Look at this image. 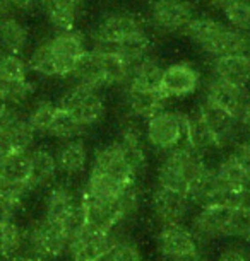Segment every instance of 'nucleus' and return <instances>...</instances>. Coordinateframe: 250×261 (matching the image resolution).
Instances as JSON below:
<instances>
[{"label":"nucleus","mask_w":250,"mask_h":261,"mask_svg":"<svg viewBox=\"0 0 250 261\" xmlns=\"http://www.w3.org/2000/svg\"><path fill=\"white\" fill-rule=\"evenodd\" d=\"M208 167L202 154L189 145H180L170 150L161 161L158 167V186L189 195Z\"/></svg>","instance_id":"f257e3e1"},{"label":"nucleus","mask_w":250,"mask_h":261,"mask_svg":"<svg viewBox=\"0 0 250 261\" xmlns=\"http://www.w3.org/2000/svg\"><path fill=\"white\" fill-rule=\"evenodd\" d=\"M45 217L60 224L69 238H72L86 225L81 193L74 191L69 185H53L47 195Z\"/></svg>","instance_id":"f03ea898"},{"label":"nucleus","mask_w":250,"mask_h":261,"mask_svg":"<svg viewBox=\"0 0 250 261\" xmlns=\"http://www.w3.org/2000/svg\"><path fill=\"white\" fill-rule=\"evenodd\" d=\"M26 244L31 254L43 261H53L69 253L71 238L60 224L43 217L26 232Z\"/></svg>","instance_id":"7ed1b4c3"},{"label":"nucleus","mask_w":250,"mask_h":261,"mask_svg":"<svg viewBox=\"0 0 250 261\" xmlns=\"http://www.w3.org/2000/svg\"><path fill=\"white\" fill-rule=\"evenodd\" d=\"M58 106L71 113L86 128L100 123L106 113V105L101 92L98 89H91V87L79 86V84H74L63 92Z\"/></svg>","instance_id":"20e7f679"},{"label":"nucleus","mask_w":250,"mask_h":261,"mask_svg":"<svg viewBox=\"0 0 250 261\" xmlns=\"http://www.w3.org/2000/svg\"><path fill=\"white\" fill-rule=\"evenodd\" d=\"M31 91L28 63L17 55L0 51V97L12 108H19L28 101Z\"/></svg>","instance_id":"39448f33"},{"label":"nucleus","mask_w":250,"mask_h":261,"mask_svg":"<svg viewBox=\"0 0 250 261\" xmlns=\"http://www.w3.org/2000/svg\"><path fill=\"white\" fill-rule=\"evenodd\" d=\"M146 140L160 150H173L185 139V115L163 110L146 123Z\"/></svg>","instance_id":"423d86ee"},{"label":"nucleus","mask_w":250,"mask_h":261,"mask_svg":"<svg viewBox=\"0 0 250 261\" xmlns=\"http://www.w3.org/2000/svg\"><path fill=\"white\" fill-rule=\"evenodd\" d=\"M146 33L141 17L130 12H113L100 21L95 33V46H117Z\"/></svg>","instance_id":"0eeeda50"},{"label":"nucleus","mask_w":250,"mask_h":261,"mask_svg":"<svg viewBox=\"0 0 250 261\" xmlns=\"http://www.w3.org/2000/svg\"><path fill=\"white\" fill-rule=\"evenodd\" d=\"M117 239L119 236L115 232H101L84 225L71 238L67 254L71 256V261H98L110 253Z\"/></svg>","instance_id":"6e6552de"},{"label":"nucleus","mask_w":250,"mask_h":261,"mask_svg":"<svg viewBox=\"0 0 250 261\" xmlns=\"http://www.w3.org/2000/svg\"><path fill=\"white\" fill-rule=\"evenodd\" d=\"M151 24L163 33L185 31L194 19V6L189 0H153L149 6Z\"/></svg>","instance_id":"1a4fd4ad"},{"label":"nucleus","mask_w":250,"mask_h":261,"mask_svg":"<svg viewBox=\"0 0 250 261\" xmlns=\"http://www.w3.org/2000/svg\"><path fill=\"white\" fill-rule=\"evenodd\" d=\"M194 201L190 200L189 195L178 193L173 190H166L158 186L151 198V210H153L154 219L158 220L160 225H175L184 224L187 219L190 210H192Z\"/></svg>","instance_id":"9d476101"},{"label":"nucleus","mask_w":250,"mask_h":261,"mask_svg":"<svg viewBox=\"0 0 250 261\" xmlns=\"http://www.w3.org/2000/svg\"><path fill=\"white\" fill-rule=\"evenodd\" d=\"M206 101L240 120L250 101V92L243 86H235L232 82L213 77L206 86Z\"/></svg>","instance_id":"9b49d317"},{"label":"nucleus","mask_w":250,"mask_h":261,"mask_svg":"<svg viewBox=\"0 0 250 261\" xmlns=\"http://www.w3.org/2000/svg\"><path fill=\"white\" fill-rule=\"evenodd\" d=\"M233 206L204 205L192 217V229L195 238L200 241H214L228 238V227L232 220Z\"/></svg>","instance_id":"f8f14e48"},{"label":"nucleus","mask_w":250,"mask_h":261,"mask_svg":"<svg viewBox=\"0 0 250 261\" xmlns=\"http://www.w3.org/2000/svg\"><path fill=\"white\" fill-rule=\"evenodd\" d=\"M91 171L101 172L124 186H134L137 179V174L129 164V161L125 159L124 152L117 142L96 150L95 157H93Z\"/></svg>","instance_id":"ddd939ff"},{"label":"nucleus","mask_w":250,"mask_h":261,"mask_svg":"<svg viewBox=\"0 0 250 261\" xmlns=\"http://www.w3.org/2000/svg\"><path fill=\"white\" fill-rule=\"evenodd\" d=\"M50 43L57 58L58 77H71L82 55L87 51L84 36L76 29L58 31L50 38Z\"/></svg>","instance_id":"4468645a"},{"label":"nucleus","mask_w":250,"mask_h":261,"mask_svg":"<svg viewBox=\"0 0 250 261\" xmlns=\"http://www.w3.org/2000/svg\"><path fill=\"white\" fill-rule=\"evenodd\" d=\"M156 244L166 261L199 251V239L195 238L194 230L184 224L163 225L156 238Z\"/></svg>","instance_id":"2eb2a0df"},{"label":"nucleus","mask_w":250,"mask_h":261,"mask_svg":"<svg viewBox=\"0 0 250 261\" xmlns=\"http://www.w3.org/2000/svg\"><path fill=\"white\" fill-rule=\"evenodd\" d=\"M197 113L202 116V120L208 123V126L211 128V132L216 137L219 149H224V147L230 145H237L238 139H240V132L242 130V125H240V120L233 118L232 115L224 113L219 108L213 106L209 101H202L200 106L197 108Z\"/></svg>","instance_id":"dca6fc26"},{"label":"nucleus","mask_w":250,"mask_h":261,"mask_svg":"<svg viewBox=\"0 0 250 261\" xmlns=\"http://www.w3.org/2000/svg\"><path fill=\"white\" fill-rule=\"evenodd\" d=\"M200 73L190 63L180 62L166 67L161 82V91L168 97H185L197 91Z\"/></svg>","instance_id":"f3484780"},{"label":"nucleus","mask_w":250,"mask_h":261,"mask_svg":"<svg viewBox=\"0 0 250 261\" xmlns=\"http://www.w3.org/2000/svg\"><path fill=\"white\" fill-rule=\"evenodd\" d=\"M117 144L124 152L125 159L129 161L132 169L137 176L142 174L148 164V155H146L144 139H142V132L137 126L134 120H125L120 128V135L117 139Z\"/></svg>","instance_id":"a211bd4d"},{"label":"nucleus","mask_w":250,"mask_h":261,"mask_svg":"<svg viewBox=\"0 0 250 261\" xmlns=\"http://www.w3.org/2000/svg\"><path fill=\"white\" fill-rule=\"evenodd\" d=\"M125 99H127V106H129L130 116L148 121L149 118H153L154 115H158V113L165 110L168 97L163 94V91L127 86Z\"/></svg>","instance_id":"6ab92c4d"},{"label":"nucleus","mask_w":250,"mask_h":261,"mask_svg":"<svg viewBox=\"0 0 250 261\" xmlns=\"http://www.w3.org/2000/svg\"><path fill=\"white\" fill-rule=\"evenodd\" d=\"M29 159H31V171H29L28 186L31 191L48 188L57 178V161L55 154L45 147L29 149Z\"/></svg>","instance_id":"aec40b11"},{"label":"nucleus","mask_w":250,"mask_h":261,"mask_svg":"<svg viewBox=\"0 0 250 261\" xmlns=\"http://www.w3.org/2000/svg\"><path fill=\"white\" fill-rule=\"evenodd\" d=\"M87 159V147L81 139L63 140L55 152L57 169L65 176H76L86 169Z\"/></svg>","instance_id":"412c9836"},{"label":"nucleus","mask_w":250,"mask_h":261,"mask_svg":"<svg viewBox=\"0 0 250 261\" xmlns=\"http://www.w3.org/2000/svg\"><path fill=\"white\" fill-rule=\"evenodd\" d=\"M213 77L247 87L250 84V58L247 55H223L213 62Z\"/></svg>","instance_id":"4be33fe9"},{"label":"nucleus","mask_w":250,"mask_h":261,"mask_svg":"<svg viewBox=\"0 0 250 261\" xmlns=\"http://www.w3.org/2000/svg\"><path fill=\"white\" fill-rule=\"evenodd\" d=\"M185 142H187L190 149H194L202 155L206 152L221 150L216 137L197 111L185 115Z\"/></svg>","instance_id":"5701e85b"},{"label":"nucleus","mask_w":250,"mask_h":261,"mask_svg":"<svg viewBox=\"0 0 250 261\" xmlns=\"http://www.w3.org/2000/svg\"><path fill=\"white\" fill-rule=\"evenodd\" d=\"M93 50L98 53V60L101 65L103 82L105 87H115V86H127L130 79V67L119 53L110 50V48L95 46Z\"/></svg>","instance_id":"b1692460"},{"label":"nucleus","mask_w":250,"mask_h":261,"mask_svg":"<svg viewBox=\"0 0 250 261\" xmlns=\"http://www.w3.org/2000/svg\"><path fill=\"white\" fill-rule=\"evenodd\" d=\"M29 43L28 28L14 16L0 19V51L21 57Z\"/></svg>","instance_id":"393cba45"},{"label":"nucleus","mask_w":250,"mask_h":261,"mask_svg":"<svg viewBox=\"0 0 250 261\" xmlns=\"http://www.w3.org/2000/svg\"><path fill=\"white\" fill-rule=\"evenodd\" d=\"M29 171H31L29 150L16 152V154H12V155L6 157L4 161H0V181H2V183L28 186Z\"/></svg>","instance_id":"a878e982"},{"label":"nucleus","mask_w":250,"mask_h":261,"mask_svg":"<svg viewBox=\"0 0 250 261\" xmlns=\"http://www.w3.org/2000/svg\"><path fill=\"white\" fill-rule=\"evenodd\" d=\"M165 68L160 65L154 58L146 57L130 70V79L127 86L142 87V89H154L161 91V82H163Z\"/></svg>","instance_id":"bb28decb"},{"label":"nucleus","mask_w":250,"mask_h":261,"mask_svg":"<svg viewBox=\"0 0 250 261\" xmlns=\"http://www.w3.org/2000/svg\"><path fill=\"white\" fill-rule=\"evenodd\" d=\"M226 24L216 21L213 17H194L192 22L189 24L185 33L189 34V38L195 41L197 45L202 48L204 51H208L211 45L214 43V39L219 36V33L223 31Z\"/></svg>","instance_id":"cd10ccee"},{"label":"nucleus","mask_w":250,"mask_h":261,"mask_svg":"<svg viewBox=\"0 0 250 261\" xmlns=\"http://www.w3.org/2000/svg\"><path fill=\"white\" fill-rule=\"evenodd\" d=\"M86 130L87 128L84 125H81L71 113H67L63 108L58 106L55 118L52 121L50 132H48V137H53V139H58L62 142L74 140V139H81L86 134Z\"/></svg>","instance_id":"c85d7f7f"},{"label":"nucleus","mask_w":250,"mask_h":261,"mask_svg":"<svg viewBox=\"0 0 250 261\" xmlns=\"http://www.w3.org/2000/svg\"><path fill=\"white\" fill-rule=\"evenodd\" d=\"M26 246V232L19 224L6 222L0 224V259H11L19 254Z\"/></svg>","instance_id":"c756f323"},{"label":"nucleus","mask_w":250,"mask_h":261,"mask_svg":"<svg viewBox=\"0 0 250 261\" xmlns=\"http://www.w3.org/2000/svg\"><path fill=\"white\" fill-rule=\"evenodd\" d=\"M28 68L45 77H58V65L50 39H45L33 50L28 60Z\"/></svg>","instance_id":"7c9ffc66"},{"label":"nucleus","mask_w":250,"mask_h":261,"mask_svg":"<svg viewBox=\"0 0 250 261\" xmlns=\"http://www.w3.org/2000/svg\"><path fill=\"white\" fill-rule=\"evenodd\" d=\"M58 110V105L52 101H38L29 108L26 120L29 126L33 128L34 135L36 137H48L50 132L52 121L55 118V113Z\"/></svg>","instance_id":"2f4dec72"},{"label":"nucleus","mask_w":250,"mask_h":261,"mask_svg":"<svg viewBox=\"0 0 250 261\" xmlns=\"http://www.w3.org/2000/svg\"><path fill=\"white\" fill-rule=\"evenodd\" d=\"M214 172H216V176L221 183L232 186V188L250 190V179L247 178V174L240 169V166L232 157V154L224 157V159L214 167Z\"/></svg>","instance_id":"473e14b6"},{"label":"nucleus","mask_w":250,"mask_h":261,"mask_svg":"<svg viewBox=\"0 0 250 261\" xmlns=\"http://www.w3.org/2000/svg\"><path fill=\"white\" fill-rule=\"evenodd\" d=\"M224 16L232 28L242 33H250V0H238L224 9Z\"/></svg>","instance_id":"72a5a7b5"},{"label":"nucleus","mask_w":250,"mask_h":261,"mask_svg":"<svg viewBox=\"0 0 250 261\" xmlns=\"http://www.w3.org/2000/svg\"><path fill=\"white\" fill-rule=\"evenodd\" d=\"M108 256L111 261H146L144 256L141 253V249L137 248V244L125 238H122V239L119 238L115 241V244L111 246Z\"/></svg>","instance_id":"f704fd0d"},{"label":"nucleus","mask_w":250,"mask_h":261,"mask_svg":"<svg viewBox=\"0 0 250 261\" xmlns=\"http://www.w3.org/2000/svg\"><path fill=\"white\" fill-rule=\"evenodd\" d=\"M232 157L237 161L240 169H242L245 174H247V178L250 179V137H247L245 140L238 142V144L235 145Z\"/></svg>","instance_id":"c9c22d12"},{"label":"nucleus","mask_w":250,"mask_h":261,"mask_svg":"<svg viewBox=\"0 0 250 261\" xmlns=\"http://www.w3.org/2000/svg\"><path fill=\"white\" fill-rule=\"evenodd\" d=\"M216 261H250V254L243 246L228 244L219 251Z\"/></svg>","instance_id":"e433bc0d"},{"label":"nucleus","mask_w":250,"mask_h":261,"mask_svg":"<svg viewBox=\"0 0 250 261\" xmlns=\"http://www.w3.org/2000/svg\"><path fill=\"white\" fill-rule=\"evenodd\" d=\"M19 210H21V203L0 195V224L12 222V220L16 219Z\"/></svg>","instance_id":"4c0bfd02"},{"label":"nucleus","mask_w":250,"mask_h":261,"mask_svg":"<svg viewBox=\"0 0 250 261\" xmlns=\"http://www.w3.org/2000/svg\"><path fill=\"white\" fill-rule=\"evenodd\" d=\"M17 113H19L17 108H12L11 105H7V102L0 97V128H2L4 125H7V123L17 115Z\"/></svg>","instance_id":"58836bf2"},{"label":"nucleus","mask_w":250,"mask_h":261,"mask_svg":"<svg viewBox=\"0 0 250 261\" xmlns=\"http://www.w3.org/2000/svg\"><path fill=\"white\" fill-rule=\"evenodd\" d=\"M14 11L19 12H31L36 7H40V0H11Z\"/></svg>","instance_id":"ea45409f"},{"label":"nucleus","mask_w":250,"mask_h":261,"mask_svg":"<svg viewBox=\"0 0 250 261\" xmlns=\"http://www.w3.org/2000/svg\"><path fill=\"white\" fill-rule=\"evenodd\" d=\"M240 125H242V130L247 132V135L250 137V101H248L247 108H245L242 118H240Z\"/></svg>","instance_id":"a19ab883"},{"label":"nucleus","mask_w":250,"mask_h":261,"mask_svg":"<svg viewBox=\"0 0 250 261\" xmlns=\"http://www.w3.org/2000/svg\"><path fill=\"white\" fill-rule=\"evenodd\" d=\"M170 261H206V259H204V256L200 251H195V253L180 256V258H175V259H170Z\"/></svg>","instance_id":"79ce46f5"},{"label":"nucleus","mask_w":250,"mask_h":261,"mask_svg":"<svg viewBox=\"0 0 250 261\" xmlns=\"http://www.w3.org/2000/svg\"><path fill=\"white\" fill-rule=\"evenodd\" d=\"M7 261H43L41 258H38V256H34L31 253H19L16 256H12L11 259Z\"/></svg>","instance_id":"37998d69"},{"label":"nucleus","mask_w":250,"mask_h":261,"mask_svg":"<svg viewBox=\"0 0 250 261\" xmlns=\"http://www.w3.org/2000/svg\"><path fill=\"white\" fill-rule=\"evenodd\" d=\"M208 2L211 4V6H214V7H218V9H226V7H230L232 4H235V2H238V0H208Z\"/></svg>","instance_id":"c03bdc74"},{"label":"nucleus","mask_w":250,"mask_h":261,"mask_svg":"<svg viewBox=\"0 0 250 261\" xmlns=\"http://www.w3.org/2000/svg\"><path fill=\"white\" fill-rule=\"evenodd\" d=\"M98 261H111V259H110V256H108V254H106V256H105V258H101V259H98Z\"/></svg>","instance_id":"a18cd8bd"}]
</instances>
